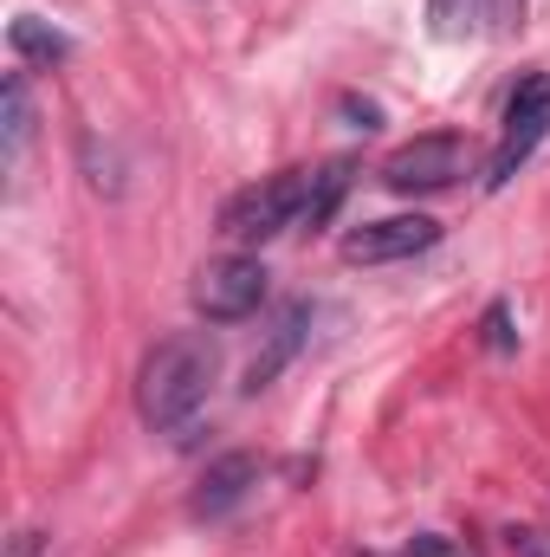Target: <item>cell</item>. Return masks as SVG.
<instances>
[{
	"label": "cell",
	"mask_w": 550,
	"mask_h": 557,
	"mask_svg": "<svg viewBox=\"0 0 550 557\" xmlns=\"http://www.w3.org/2000/svg\"><path fill=\"white\" fill-rule=\"evenodd\" d=\"M460 175H466V143L447 137V131L402 143L383 162V188H396V195H434V188H453Z\"/></svg>",
	"instance_id": "5b68a950"
},
{
	"label": "cell",
	"mask_w": 550,
	"mask_h": 557,
	"mask_svg": "<svg viewBox=\"0 0 550 557\" xmlns=\"http://www.w3.org/2000/svg\"><path fill=\"white\" fill-rule=\"evenodd\" d=\"M550 137V72H532L518 91H512V104H505V137H499V156H492V169H486V188H505L525 162H532V149Z\"/></svg>",
	"instance_id": "3957f363"
},
{
	"label": "cell",
	"mask_w": 550,
	"mask_h": 557,
	"mask_svg": "<svg viewBox=\"0 0 550 557\" xmlns=\"http://www.w3.org/2000/svg\"><path fill=\"white\" fill-rule=\"evenodd\" d=\"M427 13H434V33L440 39H460L473 26V0H427Z\"/></svg>",
	"instance_id": "4fadbf2b"
},
{
	"label": "cell",
	"mask_w": 550,
	"mask_h": 557,
	"mask_svg": "<svg viewBox=\"0 0 550 557\" xmlns=\"http://www.w3.org/2000/svg\"><path fill=\"white\" fill-rule=\"evenodd\" d=\"M343 117H350L357 131H376V124H383V111H376L370 98H343Z\"/></svg>",
	"instance_id": "2e32d148"
},
{
	"label": "cell",
	"mask_w": 550,
	"mask_h": 557,
	"mask_svg": "<svg viewBox=\"0 0 550 557\" xmlns=\"http://www.w3.org/2000/svg\"><path fill=\"white\" fill-rule=\"evenodd\" d=\"M260 486V454H247V447H234V454H221L201 480H195V493H188V512L195 519H221V512H234L247 493Z\"/></svg>",
	"instance_id": "52a82bcc"
},
{
	"label": "cell",
	"mask_w": 550,
	"mask_h": 557,
	"mask_svg": "<svg viewBox=\"0 0 550 557\" xmlns=\"http://www.w3.org/2000/svg\"><path fill=\"white\" fill-rule=\"evenodd\" d=\"M304 201H311V169H285V175H266L253 188H240L227 208H221V234L234 247H260L285 234L291 221H304Z\"/></svg>",
	"instance_id": "7a4b0ae2"
},
{
	"label": "cell",
	"mask_w": 550,
	"mask_h": 557,
	"mask_svg": "<svg viewBox=\"0 0 550 557\" xmlns=\"http://www.w3.org/2000/svg\"><path fill=\"white\" fill-rule=\"evenodd\" d=\"M440 240V221L427 214H389V221H363L343 234V260L350 267H389V260H414Z\"/></svg>",
	"instance_id": "8992f818"
},
{
	"label": "cell",
	"mask_w": 550,
	"mask_h": 557,
	"mask_svg": "<svg viewBox=\"0 0 550 557\" xmlns=\"http://www.w3.org/2000/svg\"><path fill=\"white\" fill-rule=\"evenodd\" d=\"M39 545H46L39 532H20V539H13V552H7V557H39Z\"/></svg>",
	"instance_id": "e0dca14e"
},
{
	"label": "cell",
	"mask_w": 550,
	"mask_h": 557,
	"mask_svg": "<svg viewBox=\"0 0 550 557\" xmlns=\"http://www.w3.org/2000/svg\"><path fill=\"white\" fill-rule=\"evenodd\" d=\"M7 46H13L20 59H39V65H59V59L72 52V39H65L59 26H46V20H33V13H20V20L7 26Z\"/></svg>",
	"instance_id": "9c48e42d"
},
{
	"label": "cell",
	"mask_w": 550,
	"mask_h": 557,
	"mask_svg": "<svg viewBox=\"0 0 550 557\" xmlns=\"http://www.w3.org/2000/svg\"><path fill=\"white\" fill-rule=\"evenodd\" d=\"M409 557H473V552L447 532H421V539H409Z\"/></svg>",
	"instance_id": "5bb4252c"
},
{
	"label": "cell",
	"mask_w": 550,
	"mask_h": 557,
	"mask_svg": "<svg viewBox=\"0 0 550 557\" xmlns=\"http://www.w3.org/2000/svg\"><path fill=\"white\" fill-rule=\"evenodd\" d=\"M260 298H266V267L247 260V253L208 260V267L195 273V311H201L208 324H240V318L260 311Z\"/></svg>",
	"instance_id": "277c9868"
},
{
	"label": "cell",
	"mask_w": 550,
	"mask_h": 557,
	"mask_svg": "<svg viewBox=\"0 0 550 557\" xmlns=\"http://www.w3.org/2000/svg\"><path fill=\"white\" fill-rule=\"evenodd\" d=\"M479 331H486V344L505 357V350H518V331H512V305L499 298V305H486V318H479Z\"/></svg>",
	"instance_id": "7c38bea8"
},
{
	"label": "cell",
	"mask_w": 550,
	"mask_h": 557,
	"mask_svg": "<svg viewBox=\"0 0 550 557\" xmlns=\"http://www.w3.org/2000/svg\"><path fill=\"white\" fill-rule=\"evenodd\" d=\"M221 370V350L208 331H182V337H162L142 363V383H137V409L155 434H175L188 428L195 409L208 403V383Z\"/></svg>",
	"instance_id": "6da1fadb"
},
{
	"label": "cell",
	"mask_w": 550,
	"mask_h": 557,
	"mask_svg": "<svg viewBox=\"0 0 550 557\" xmlns=\"http://www.w3.org/2000/svg\"><path fill=\"white\" fill-rule=\"evenodd\" d=\"M0 104H7V162H20L26 143H33V91H26V72H7Z\"/></svg>",
	"instance_id": "8fae6325"
},
{
	"label": "cell",
	"mask_w": 550,
	"mask_h": 557,
	"mask_svg": "<svg viewBox=\"0 0 550 557\" xmlns=\"http://www.w3.org/2000/svg\"><path fill=\"white\" fill-rule=\"evenodd\" d=\"M304 324H311V305H304V298L278 311V324H273V337H266V350L247 363V383H240L247 396H260V389H273V383H278V370H285V363L298 357V344H304Z\"/></svg>",
	"instance_id": "ba28073f"
},
{
	"label": "cell",
	"mask_w": 550,
	"mask_h": 557,
	"mask_svg": "<svg viewBox=\"0 0 550 557\" xmlns=\"http://www.w3.org/2000/svg\"><path fill=\"white\" fill-rule=\"evenodd\" d=\"M350 182H357V162H350V156L324 162V169L311 175V201H304V221H311V227H324V221L337 214V201L350 195Z\"/></svg>",
	"instance_id": "30bf717a"
},
{
	"label": "cell",
	"mask_w": 550,
	"mask_h": 557,
	"mask_svg": "<svg viewBox=\"0 0 550 557\" xmlns=\"http://www.w3.org/2000/svg\"><path fill=\"white\" fill-rule=\"evenodd\" d=\"M518 13H525V0H486V20H492V33H512V26H518Z\"/></svg>",
	"instance_id": "9a60e30c"
}]
</instances>
